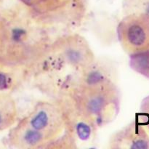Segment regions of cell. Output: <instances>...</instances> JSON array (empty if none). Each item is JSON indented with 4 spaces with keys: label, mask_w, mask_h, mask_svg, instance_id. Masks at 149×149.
Listing matches in <instances>:
<instances>
[{
    "label": "cell",
    "mask_w": 149,
    "mask_h": 149,
    "mask_svg": "<svg viewBox=\"0 0 149 149\" xmlns=\"http://www.w3.org/2000/svg\"><path fill=\"white\" fill-rule=\"evenodd\" d=\"M95 64L81 72V77H71L65 83L58 101L67 119L79 118L97 130L117 117L121 93L113 80L95 69Z\"/></svg>",
    "instance_id": "cell-1"
},
{
    "label": "cell",
    "mask_w": 149,
    "mask_h": 149,
    "mask_svg": "<svg viewBox=\"0 0 149 149\" xmlns=\"http://www.w3.org/2000/svg\"><path fill=\"white\" fill-rule=\"evenodd\" d=\"M52 41L48 29L23 4L1 10V65L19 71L32 70L44 58Z\"/></svg>",
    "instance_id": "cell-2"
},
{
    "label": "cell",
    "mask_w": 149,
    "mask_h": 149,
    "mask_svg": "<svg viewBox=\"0 0 149 149\" xmlns=\"http://www.w3.org/2000/svg\"><path fill=\"white\" fill-rule=\"evenodd\" d=\"M95 63V56L87 39L78 33H65L52 41L34 68L58 74L65 70L81 73Z\"/></svg>",
    "instance_id": "cell-3"
},
{
    "label": "cell",
    "mask_w": 149,
    "mask_h": 149,
    "mask_svg": "<svg viewBox=\"0 0 149 149\" xmlns=\"http://www.w3.org/2000/svg\"><path fill=\"white\" fill-rule=\"evenodd\" d=\"M88 0H40L28 9L44 26L74 29L79 27L87 15Z\"/></svg>",
    "instance_id": "cell-4"
},
{
    "label": "cell",
    "mask_w": 149,
    "mask_h": 149,
    "mask_svg": "<svg viewBox=\"0 0 149 149\" xmlns=\"http://www.w3.org/2000/svg\"><path fill=\"white\" fill-rule=\"evenodd\" d=\"M24 118L45 137L48 144L58 139L68 129L65 111L59 101L40 100Z\"/></svg>",
    "instance_id": "cell-5"
},
{
    "label": "cell",
    "mask_w": 149,
    "mask_h": 149,
    "mask_svg": "<svg viewBox=\"0 0 149 149\" xmlns=\"http://www.w3.org/2000/svg\"><path fill=\"white\" fill-rule=\"evenodd\" d=\"M117 38L128 55L149 49V13H132L119 21Z\"/></svg>",
    "instance_id": "cell-6"
},
{
    "label": "cell",
    "mask_w": 149,
    "mask_h": 149,
    "mask_svg": "<svg viewBox=\"0 0 149 149\" xmlns=\"http://www.w3.org/2000/svg\"><path fill=\"white\" fill-rule=\"evenodd\" d=\"M8 130L5 143L10 148L44 149L48 144L45 137L32 127L24 117L17 120Z\"/></svg>",
    "instance_id": "cell-7"
},
{
    "label": "cell",
    "mask_w": 149,
    "mask_h": 149,
    "mask_svg": "<svg viewBox=\"0 0 149 149\" xmlns=\"http://www.w3.org/2000/svg\"><path fill=\"white\" fill-rule=\"evenodd\" d=\"M111 149H149V135L147 130L136 119L111 136Z\"/></svg>",
    "instance_id": "cell-8"
},
{
    "label": "cell",
    "mask_w": 149,
    "mask_h": 149,
    "mask_svg": "<svg viewBox=\"0 0 149 149\" xmlns=\"http://www.w3.org/2000/svg\"><path fill=\"white\" fill-rule=\"evenodd\" d=\"M17 108L11 93L0 92V132L8 130L17 122Z\"/></svg>",
    "instance_id": "cell-9"
},
{
    "label": "cell",
    "mask_w": 149,
    "mask_h": 149,
    "mask_svg": "<svg viewBox=\"0 0 149 149\" xmlns=\"http://www.w3.org/2000/svg\"><path fill=\"white\" fill-rule=\"evenodd\" d=\"M131 69L149 79V49L129 55Z\"/></svg>",
    "instance_id": "cell-10"
},
{
    "label": "cell",
    "mask_w": 149,
    "mask_h": 149,
    "mask_svg": "<svg viewBox=\"0 0 149 149\" xmlns=\"http://www.w3.org/2000/svg\"><path fill=\"white\" fill-rule=\"evenodd\" d=\"M18 72L0 64V92L10 93L18 85Z\"/></svg>",
    "instance_id": "cell-11"
},
{
    "label": "cell",
    "mask_w": 149,
    "mask_h": 149,
    "mask_svg": "<svg viewBox=\"0 0 149 149\" xmlns=\"http://www.w3.org/2000/svg\"><path fill=\"white\" fill-rule=\"evenodd\" d=\"M135 119L149 131V95L141 101Z\"/></svg>",
    "instance_id": "cell-12"
},
{
    "label": "cell",
    "mask_w": 149,
    "mask_h": 149,
    "mask_svg": "<svg viewBox=\"0 0 149 149\" xmlns=\"http://www.w3.org/2000/svg\"><path fill=\"white\" fill-rule=\"evenodd\" d=\"M20 2L27 9H31L35 7L40 0H19Z\"/></svg>",
    "instance_id": "cell-13"
},
{
    "label": "cell",
    "mask_w": 149,
    "mask_h": 149,
    "mask_svg": "<svg viewBox=\"0 0 149 149\" xmlns=\"http://www.w3.org/2000/svg\"><path fill=\"white\" fill-rule=\"evenodd\" d=\"M4 1H5V0H0V6L1 5V4H2Z\"/></svg>",
    "instance_id": "cell-14"
},
{
    "label": "cell",
    "mask_w": 149,
    "mask_h": 149,
    "mask_svg": "<svg viewBox=\"0 0 149 149\" xmlns=\"http://www.w3.org/2000/svg\"><path fill=\"white\" fill-rule=\"evenodd\" d=\"M0 14H1V10H0Z\"/></svg>",
    "instance_id": "cell-15"
}]
</instances>
